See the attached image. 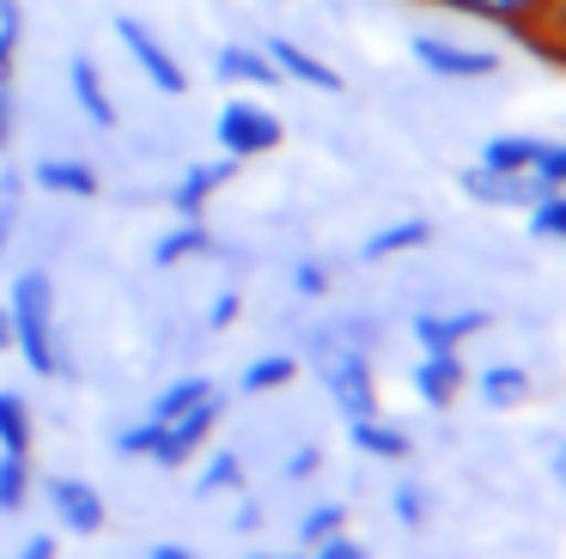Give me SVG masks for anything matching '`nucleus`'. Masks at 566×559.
<instances>
[{"instance_id":"f257e3e1","label":"nucleus","mask_w":566,"mask_h":559,"mask_svg":"<svg viewBox=\"0 0 566 559\" xmlns=\"http://www.w3.org/2000/svg\"><path fill=\"white\" fill-rule=\"evenodd\" d=\"M7 316H13V352L25 359L31 377H62L67 347L62 323H55V280L50 267H19L7 286Z\"/></svg>"},{"instance_id":"f03ea898","label":"nucleus","mask_w":566,"mask_h":559,"mask_svg":"<svg viewBox=\"0 0 566 559\" xmlns=\"http://www.w3.org/2000/svg\"><path fill=\"white\" fill-rule=\"evenodd\" d=\"M305 359L317 371L323 395L342 420H359V413H378V377H371V352L366 347H347L329 323L305 335Z\"/></svg>"},{"instance_id":"7ed1b4c3","label":"nucleus","mask_w":566,"mask_h":559,"mask_svg":"<svg viewBox=\"0 0 566 559\" xmlns=\"http://www.w3.org/2000/svg\"><path fill=\"white\" fill-rule=\"evenodd\" d=\"M281 140H286L281 116H274L269 104H256V97H226V104L213 109V146H220V158H232V165L281 152Z\"/></svg>"},{"instance_id":"20e7f679","label":"nucleus","mask_w":566,"mask_h":559,"mask_svg":"<svg viewBox=\"0 0 566 559\" xmlns=\"http://www.w3.org/2000/svg\"><path fill=\"white\" fill-rule=\"evenodd\" d=\"M116 43L128 49V61H135L140 73H147V85L153 92H165V97H184L189 92V73H184V61L165 49V36L153 31L147 19H135V12H116Z\"/></svg>"},{"instance_id":"39448f33","label":"nucleus","mask_w":566,"mask_h":559,"mask_svg":"<svg viewBox=\"0 0 566 559\" xmlns=\"http://www.w3.org/2000/svg\"><path fill=\"white\" fill-rule=\"evenodd\" d=\"M220 420H226V395L213 389L208 401H196L189 413H177V420H165V432H159V444H153V456L147 462H159V468H184L189 456H201V444H208L213 432H220Z\"/></svg>"},{"instance_id":"423d86ee","label":"nucleus","mask_w":566,"mask_h":559,"mask_svg":"<svg viewBox=\"0 0 566 559\" xmlns=\"http://www.w3.org/2000/svg\"><path fill=\"white\" fill-rule=\"evenodd\" d=\"M43 498H50L55 523H62L67 535H80V541H92V535L111 529V505H104V493L92 481H80V474H55V481H43Z\"/></svg>"},{"instance_id":"0eeeda50","label":"nucleus","mask_w":566,"mask_h":559,"mask_svg":"<svg viewBox=\"0 0 566 559\" xmlns=\"http://www.w3.org/2000/svg\"><path fill=\"white\" fill-rule=\"evenodd\" d=\"M408 55L432 73V80H493L500 73V55L493 49H475V43H451V36H408Z\"/></svg>"},{"instance_id":"6e6552de","label":"nucleus","mask_w":566,"mask_h":559,"mask_svg":"<svg viewBox=\"0 0 566 559\" xmlns=\"http://www.w3.org/2000/svg\"><path fill=\"white\" fill-rule=\"evenodd\" d=\"M463 194L481 207H517V213H530V207L548 194V182L536 177V170H493V165H469L463 177Z\"/></svg>"},{"instance_id":"1a4fd4ad","label":"nucleus","mask_w":566,"mask_h":559,"mask_svg":"<svg viewBox=\"0 0 566 559\" xmlns=\"http://www.w3.org/2000/svg\"><path fill=\"white\" fill-rule=\"evenodd\" d=\"M408 335L420 352H463V340L488 335V310H420Z\"/></svg>"},{"instance_id":"9d476101","label":"nucleus","mask_w":566,"mask_h":559,"mask_svg":"<svg viewBox=\"0 0 566 559\" xmlns=\"http://www.w3.org/2000/svg\"><path fill=\"white\" fill-rule=\"evenodd\" d=\"M262 55L274 61V73L293 85H311V92H347V80L329 67L323 55H311L305 43H293V36H262Z\"/></svg>"},{"instance_id":"9b49d317","label":"nucleus","mask_w":566,"mask_h":559,"mask_svg":"<svg viewBox=\"0 0 566 559\" xmlns=\"http://www.w3.org/2000/svg\"><path fill=\"white\" fill-rule=\"evenodd\" d=\"M232 158H201V165H189L184 177L171 182V194H165V201H171V213L177 219H201L213 207V194L226 189V182H232Z\"/></svg>"},{"instance_id":"f8f14e48","label":"nucleus","mask_w":566,"mask_h":559,"mask_svg":"<svg viewBox=\"0 0 566 559\" xmlns=\"http://www.w3.org/2000/svg\"><path fill=\"white\" fill-rule=\"evenodd\" d=\"M432 7H451L463 19L500 24V31H517V36H536V24L548 19L554 0H432Z\"/></svg>"},{"instance_id":"ddd939ff","label":"nucleus","mask_w":566,"mask_h":559,"mask_svg":"<svg viewBox=\"0 0 566 559\" xmlns=\"http://www.w3.org/2000/svg\"><path fill=\"white\" fill-rule=\"evenodd\" d=\"M408 383H415V395L427 401V408H451V401L469 389L463 352H420V365H415Z\"/></svg>"},{"instance_id":"4468645a","label":"nucleus","mask_w":566,"mask_h":559,"mask_svg":"<svg viewBox=\"0 0 566 559\" xmlns=\"http://www.w3.org/2000/svg\"><path fill=\"white\" fill-rule=\"evenodd\" d=\"M67 97L80 104V116L92 128H116V97H111V85H104L92 55H67Z\"/></svg>"},{"instance_id":"2eb2a0df","label":"nucleus","mask_w":566,"mask_h":559,"mask_svg":"<svg viewBox=\"0 0 566 559\" xmlns=\"http://www.w3.org/2000/svg\"><path fill=\"white\" fill-rule=\"evenodd\" d=\"M31 182H38L43 194H62V201H98L104 194V177L86 158H38V165H31Z\"/></svg>"},{"instance_id":"dca6fc26","label":"nucleus","mask_w":566,"mask_h":559,"mask_svg":"<svg viewBox=\"0 0 566 559\" xmlns=\"http://www.w3.org/2000/svg\"><path fill=\"white\" fill-rule=\"evenodd\" d=\"M213 73H220L226 85H256V92H274V85H281V73L262 55V43H220L213 49Z\"/></svg>"},{"instance_id":"f3484780","label":"nucleus","mask_w":566,"mask_h":559,"mask_svg":"<svg viewBox=\"0 0 566 559\" xmlns=\"http://www.w3.org/2000/svg\"><path fill=\"white\" fill-rule=\"evenodd\" d=\"M347 444L359 450V456H378V462H402L408 450H415V437L402 432L396 420H384V413H359V420H347Z\"/></svg>"},{"instance_id":"a211bd4d","label":"nucleus","mask_w":566,"mask_h":559,"mask_svg":"<svg viewBox=\"0 0 566 559\" xmlns=\"http://www.w3.org/2000/svg\"><path fill=\"white\" fill-rule=\"evenodd\" d=\"M432 243V219L408 213V219H390L378 225L366 243H359V262H390V255H408V250H427Z\"/></svg>"},{"instance_id":"6ab92c4d","label":"nucleus","mask_w":566,"mask_h":559,"mask_svg":"<svg viewBox=\"0 0 566 559\" xmlns=\"http://www.w3.org/2000/svg\"><path fill=\"white\" fill-rule=\"evenodd\" d=\"M220 243H213V231L201 225V219H177L171 231H159L153 238V267H184L196 262V255H213Z\"/></svg>"},{"instance_id":"aec40b11","label":"nucleus","mask_w":566,"mask_h":559,"mask_svg":"<svg viewBox=\"0 0 566 559\" xmlns=\"http://www.w3.org/2000/svg\"><path fill=\"white\" fill-rule=\"evenodd\" d=\"M469 383L481 389V401L488 408H524L530 395H536V377L524 371V365H481V377H469Z\"/></svg>"},{"instance_id":"412c9836","label":"nucleus","mask_w":566,"mask_h":559,"mask_svg":"<svg viewBox=\"0 0 566 559\" xmlns=\"http://www.w3.org/2000/svg\"><path fill=\"white\" fill-rule=\"evenodd\" d=\"M293 377H298V352H262V359H250L238 371V395H274Z\"/></svg>"},{"instance_id":"4be33fe9","label":"nucleus","mask_w":566,"mask_h":559,"mask_svg":"<svg viewBox=\"0 0 566 559\" xmlns=\"http://www.w3.org/2000/svg\"><path fill=\"white\" fill-rule=\"evenodd\" d=\"M213 395V377H201V371H184V377H171V383H159V395H153V420H177V413H189L196 401H208Z\"/></svg>"},{"instance_id":"5701e85b","label":"nucleus","mask_w":566,"mask_h":559,"mask_svg":"<svg viewBox=\"0 0 566 559\" xmlns=\"http://www.w3.org/2000/svg\"><path fill=\"white\" fill-rule=\"evenodd\" d=\"M31 493H38L31 456H25V450H0V510H7V517H19V510L31 505Z\"/></svg>"},{"instance_id":"b1692460","label":"nucleus","mask_w":566,"mask_h":559,"mask_svg":"<svg viewBox=\"0 0 566 559\" xmlns=\"http://www.w3.org/2000/svg\"><path fill=\"white\" fill-rule=\"evenodd\" d=\"M38 444V420H31V401L19 389H0V450H25Z\"/></svg>"},{"instance_id":"393cba45","label":"nucleus","mask_w":566,"mask_h":559,"mask_svg":"<svg viewBox=\"0 0 566 559\" xmlns=\"http://www.w3.org/2000/svg\"><path fill=\"white\" fill-rule=\"evenodd\" d=\"M536 152H542L536 134H493V140H481V165L493 170H536Z\"/></svg>"},{"instance_id":"a878e982","label":"nucleus","mask_w":566,"mask_h":559,"mask_svg":"<svg viewBox=\"0 0 566 559\" xmlns=\"http://www.w3.org/2000/svg\"><path fill=\"white\" fill-rule=\"evenodd\" d=\"M213 493H244V456H238V450H213V456L201 462L196 498H213Z\"/></svg>"},{"instance_id":"bb28decb","label":"nucleus","mask_w":566,"mask_h":559,"mask_svg":"<svg viewBox=\"0 0 566 559\" xmlns=\"http://www.w3.org/2000/svg\"><path fill=\"white\" fill-rule=\"evenodd\" d=\"M342 529H347V505L342 498H323V505H311L305 517H298V547L311 553V547H323L329 535H342Z\"/></svg>"},{"instance_id":"cd10ccee","label":"nucleus","mask_w":566,"mask_h":559,"mask_svg":"<svg viewBox=\"0 0 566 559\" xmlns=\"http://www.w3.org/2000/svg\"><path fill=\"white\" fill-rule=\"evenodd\" d=\"M19 43H25V7L0 0V85H13L19 73Z\"/></svg>"},{"instance_id":"c85d7f7f","label":"nucleus","mask_w":566,"mask_h":559,"mask_svg":"<svg viewBox=\"0 0 566 559\" xmlns=\"http://www.w3.org/2000/svg\"><path fill=\"white\" fill-rule=\"evenodd\" d=\"M530 238L566 243V189H548L536 207H530Z\"/></svg>"},{"instance_id":"c756f323","label":"nucleus","mask_w":566,"mask_h":559,"mask_svg":"<svg viewBox=\"0 0 566 559\" xmlns=\"http://www.w3.org/2000/svg\"><path fill=\"white\" fill-rule=\"evenodd\" d=\"M159 432H165V420H135V425H116L111 432V450L116 456H153V444H159Z\"/></svg>"},{"instance_id":"7c9ffc66","label":"nucleus","mask_w":566,"mask_h":559,"mask_svg":"<svg viewBox=\"0 0 566 559\" xmlns=\"http://www.w3.org/2000/svg\"><path fill=\"white\" fill-rule=\"evenodd\" d=\"M390 510H396V523H402V529H427V517H432L427 486H420V481H402V486L390 493Z\"/></svg>"},{"instance_id":"2f4dec72","label":"nucleus","mask_w":566,"mask_h":559,"mask_svg":"<svg viewBox=\"0 0 566 559\" xmlns=\"http://www.w3.org/2000/svg\"><path fill=\"white\" fill-rule=\"evenodd\" d=\"M335 280H329V262H317V255H305V262H293V292L298 298H323Z\"/></svg>"},{"instance_id":"473e14b6","label":"nucleus","mask_w":566,"mask_h":559,"mask_svg":"<svg viewBox=\"0 0 566 559\" xmlns=\"http://www.w3.org/2000/svg\"><path fill=\"white\" fill-rule=\"evenodd\" d=\"M536 177L548 182V189H566V140H542V152H536Z\"/></svg>"},{"instance_id":"72a5a7b5","label":"nucleus","mask_w":566,"mask_h":559,"mask_svg":"<svg viewBox=\"0 0 566 559\" xmlns=\"http://www.w3.org/2000/svg\"><path fill=\"white\" fill-rule=\"evenodd\" d=\"M311 559H371L366 553V541H354V535H329V541H323V547H311Z\"/></svg>"},{"instance_id":"f704fd0d","label":"nucleus","mask_w":566,"mask_h":559,"mask_svg":"<svg viewBox=\"0 0 566 559\" xmlns=\"http://www.w3.org/2000/svg\"><path fill=\"white\" fill-rule=\"evenodd\" d=\"M238 310H244V298H238V286H226L220 298L208 304V328H232V323H238Z\"/></svg>"},{"instance_id":"c9c22d12","label":"nucleus","mask_w":566,"mask_h":559,"mask_svg":"<svg viewBox=\"0 0 566 559\" xmlns=\"http://www.w3.org/2000/svg\"><path fill=\"white\" fill-rule=\"evenodd\" d=\"M317 468H323V450L317 444H298L293 456H286L281 474H286V481H305V474H317Z\"/></svg>"},{"instance_id":"e433bc0d","label":"nucleus","mask_w":566,"mask_h":559,"mask_svg":"<svg viewBox=\"0 0 566 559\" xmlns=\"http://www.w3.org/2000/svg\"><path fill=\"white\" fill-rule=\"evenodd\" d=\"M13 128H19V104H13V85H0V152L13 146Z\"/></svg>"},{"instance_id":"4c0bfd02","label":"nucleus","mask_w":566,"mask_h":559,"mask_svg":"<svg viewBox=\"0 0 566 559\" xmlns=\"http://www.w3.org/2000/svg\"><path fill=\"white\" fill-rule=\"evenodd\" d=\"M13 238H19V201H0V255L13 250Z\"/></svg>"},{"instance_id":"58836bf2","label":"nucleus","mask_w":566,"mask_h":559,"mask_svg":"<svg viewBox=\"0 0 566 559\" xmlns=\"http://www.w3.org/2000/svg\"><path fill=\"white\" fill-rule=\"evenodd\" d=\"M13 559H55V535H25Z\"/></svg>"},{"instance_id":"ea45409f","label":"nucleus","mask_w":566,"mask_h":559,"mask_svg":"<svg viewBox=\"0 0 566 559\" xmlns=\"http://www.w3.org/2000/svg\"><path fill=\"white\" fill-rule=\"evenodd\" d=\"M256 523H262V505H256V498H244V505H238V517H232V529L238 535H256Z\"/></svg>"},{"instance_id":"a19ab883","label":"nucleus","mask_w":566,"mask_h":559,"mask_svg":"<svg viewBox=\"0 0 566 559\" xmlns=\"http://www.w3.org/2000/svg\"><path fill=\"white\" fill-rule=\"evenodd\" d=\"M19 194H25V177L13 165H0V201H19Z\"/></svg>"},{"instance_id":"79ce46f5","label":"nucleus","mask_w":566,"mask_h":559,"mask_svg":"<svg viewBox=\"0 0 566 559\" xmlns=\"http://www.w3.org/2000/svg\"><path fill=\"white\" fill-rule=\"evenodd\" d=\"M147 559H196V553H189L184 541H153V547H147Z\"/></svg>"},{"instance_id":"37998d69","label":"nucleus","mask_w":566,"mask_h":559,"mask_svg":"<svg viewBox=\"0 0 566 559\" xmlns=\"http://www.w3.org/2000/svg\"><path fill=\"white\" fill-rule=\"evenodd\" d=\"M0 352H13V316H7V298H0Z\"/></svg>"},{"instance_id":"c03bdc74","label":"nucleus","mask_w":566,"mask_h":559,"mask_svg":"<svg viewBox=\"0 0 566 559\" xmlns=\"http://www.w3.org/2000/svg\"><path fill=\"white\" fill-rule=\"evenodd\" d=\"M554 481L566 486V437H560V444H554Z\"/></svg>"},{"instance_id":"a18cd8bd","label":"nucleus","mask_w":566,"mask_h":559,"mask_svg":"<svg viewBox=\"0 0 566 559\" xmlns=\"http://www.w3.org/2000/svg\"><path fill=\"white\" fill-rule=\"evenodd\" d=\"M250 559H311V553L298 547V553H250Z\"/></svg>"}]
</instances>
